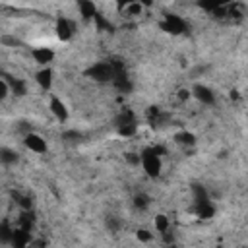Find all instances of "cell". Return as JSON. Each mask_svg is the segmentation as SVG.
I'll return each mask as SVG.
<instances>
[{"mask_svg": "<svg viewBox=\"0 0 248 248\" xmlns=\"http://www.w3.org/2000/svg\"><path fill=\"white\" fill-rule=\"evenodd\" d=\"M163 149L161 147H147V149H143L141 151V167H143V170H145V174L147 176H159L161 174V153Z\"/></svg>", "mask_w": 248, "mask_h": 248, "instance_id": "cell-1", "label": "cell"}, {"mask_svg": "<svg viewBox=\"0 0 248 248\" xmlns=\"http://www.w3.org/2000/svg\"><path fill=\"white\" fill-rule=\"evenodd\" d=\"M114 74H116L114 62H97L85 70V76H89L95 81H112Z\"/></svg>", "mask_w": 248, "mask_h": 248, "instance_id": "cell-2", "label": "cell"}, {"mask_svg": "<svg viewBox=\"0 0 248 248\" xmlns=\"http://www.w3.org/2000/svg\"><path fill=\"white\" fill-rule=\"evenodd\" d=\"M159 25H161L163 31H167L170 35H180V33L186 31V21L176 14H165V17Z\"/></svg>", "mask_w": 248, "mask_h": 248, "instance_id": "cell-3", "label": "cell"}, {"mask_svg": "<svg viewBox=\"0 0 248 248\" xmlns=\"http://www.w3.org/2000/svg\"><path fill=\"white\" fill-rule=\"evenodd\" d=\"M23 141H25V147L31 149V151H35V153H45V151H46V141H45L39 134L29 132Z\"/></svg>", "mask_w": 248, "mask_h": 248, "instance_id": "cell-4", "label": "cell"}, {"mask_svg": "<svg viewBox=\"0 0 248 248\" xmlns=\"http://www.w3.org/2000/svg\"><path fill=\"white\" fill-rule=\"evenodd\" d=\"M31 56L35 58L37 64L46 66L48 62H52V58H54V50L48 48V46H39V48H33V50H31Z\"/></svg>", "mask_w": 248, "mask_h": 248, "instance_id": "cell-5", "label": "cell"}, {"mask_svg": "<svg viewBox=\"0 0 248 248\" xmlns=\"http://www.w3.org/2000/svg\"><path fill=\"white\" fill-rule=\"evenodd\" d=\"M50 112H52V114L56 116V120H60V122L68 120V108H66L64 101H62V99H58L56 95H52V97H50Z\"/></svg>", "mask_w": 248, "mask_h": 248, "instance_id": "cell-6", "label": "cell"}, {"mask_svg": "<svg viewBox=\"0 0 248 248\" xmlns=\"http://www.w3.org/2000/svg\"><path fill=\"white\" fill-rule=\"evenodd\" d=\"M192 95H194L200 103H203V105H213V103H215L213 91H211L209 87H205V85H196V87L192 89Z\"/></svg>", "mask_w": 248, "mask_h": 248, "instance_id": "cell-7", "label": "cell"}, {"mask_svg": "<svg viewBox=\"0 0 248 248\" xmlns=\"http://www.w3.org/2000/svg\"><path fill=\"white\" fill-rule=\"evenodd\" d=\"M35 79H37V83H39V87H41V89L48 91V89L52 87V70L45 66L43 70H39V72H37Z\"/></svg>", "mask_w": 248, "mask_h": 248, "instance_id": "cell-8", "label": "cell"}, {"mask_svg": "<svg viewBox=\"0 0 248 248\" xmlns=\"http://www.w3.org/2000/svg\"><path fill=\"white\" fill-rule=\"evenodd\" d=\"M72 33H74L72 23H70L66 17H58V21H56V35H58V39L68 41V39L72 37Z\"/></svg>", "mask_w": 248, "mask_h": 248, "instance_id": "cell-9", "label": "cell"}, {"mask_svg": "<svg viewBox=\"0 0 248 248\" xmlns=\"http://www.w3.org/2000/svg\"><path fill=\"white\" fill-rule=\"evenodd\" d=\"M31 240H29V231H25V229H21V227H17V229H14V236H12V244L14 246H27Z\"/></svg>", "mask_w": 248, "mask_h": 248, "instance_id": "cell-10", "label": "cell"}, {"mask_svg": "<svg viewBox=\"0 0 248 248\" xmlns=\"http://www.w3.org/2000/svg\"><path fill=\"white\" fill-rule=\"evenodd\" d=\"M78 8H79V14H81L85 19H91V17L97 16V10H95L93 0H78Z\"/></svg>", "mask_w": 248, "mask_h": 248, "instance_id": "cell-11", "label": "cell"}, {"mask_svg": "<svg viewBox=\"0 0 248 248\" xmlns=\"http://www.w3.org/2000/svg\"><path fill=\"white\" fill-rule=\"evenodd\" d=\"M231 0H198V6L207 10V12H217L221 8H225Z\"/></svg>", "mask_w": 248, "mask_h": 248, "instance_id": "cell-12", "label": "cell"}, {"mask_svg": "<svg viewBox=\"0 0 248 248\" xmlns=\"http://www.w3.org/2000/svg\"><path fill=\"white\" fill-rule=\"evenodd\" d=\"M196 213H198V217H202V219H211L213 213H215V207L211 205V202H205V203L196 205Z\"/></svg>", "mask_w": 248, "mask_h": 248, "instance_id": "cell-13", "label": "cell"}, {"mask_svg": "<svg viewBox=\"0 0 248 248\" xmlns=\"http://www.w3.org/2000/svg\"><path fill=\"white\" fill-rule=\"evenodd\" d=\"M4 78L8 79V83H10V87H12V91H14L16 95H25V93H27L25 81H21V79H12L10 76H4Z\"/></svg>", "mask_w": 248, "mask_h": 248, "instance_id": "cell-14", "label": "cell"}, {"mask_svg": "<svg viewBox=\"0 0 248 248\" xmlns=\"http://www.w3.org/2000/svg\"><path fill=\"white\" fill-rule=\"evenodd\" d=\"M0 159H2L4 165H12V163L17 161V153L12 151V149H8V147H2L0 149Z\"/></svg>", "mask_w": 248, "mask_h": 248, "instance_id": "cell-15", "label": "cell"}, {"mask_svg": "<svg viewBox=\"0 0 248 248\" xmlns=\"http://www.w3.org/2000/svg\"><path fill=\"white\" fill-rule=\"evenodd\" d=\"M192 190H194V202H196V205L209 202V198H207V194H205V190L202 186H194Z\"/></svg>", "mask_w": 248, "mask_h": 248, "instance_id": "cell-16", "label": "cell"}, {"mask_svg": "<svg viewBox=\"0 0 248 248\" xmlns=\"http://www.w3.org/2000/svg\"><path fill=\"white\" fill-rule=\"evenodd\" d=\"M174 140H176L178 143H182V145H194V141H196V138H194L190 132H180V134L174 136Z\"/></svg>", "mask_w": 248, "mask_h": 248, "instance_id": "cell-17", "label": "cell"}, {"mask_svg": "<svg viewBox=\"0 0 248 248\" xmlns=\"http://www.w3.org/2000/svg\"><path fill=\"white\" fill-rule=\"evenodd\" d=\"M155 227H157L159 232H167L169 231V219L165 215H157L155 217Z\"/></svg>", "mask_w": 248, "mask_h": 248, "instance_id": "cell-18", "label": "cell"}, {"mask_svg": "<svg viewBox=\"0 0 248 248\" xmlns=\"http://www.w3.org/2000/svg\"><path fill=\"white\" fill-rule=\"evenodd\" d=\"M31 225H33V215H31V213H21V217H19V227L25 229V231H31Z\"/></svg>", "mask_w": 248, "mask_h": 248, "instance_id": "cell-19", "label": "cell"}, {"mask_svg": "<svg viewBox=\"0 0 248 248\" xmlns=\"http://www.w3.org/2000/svg\"><path fill=\"white\" fill-rule=\"evenodd\" d=\"M134 205H136V207H141V209H145V207L149 205V200H147V196H145V194H138V196L134 198Z\"/></svg>", "mask_w": 248, "mask_h": 248, "instance_id": "cell-20", "label": "cell"}, {"mask_svg": "<svg viewBox=\"0 0 248 248\" xmlns=\"http://www.w3.org/2000/svg\"><path fill=\"white\" fill-rule=\"evenodd\" d=\"M116 2V6H118V10L122 12V10H126L130 4H134V2H138V0H114Z\"/></svg>", "mask_w": 248, "mask_h": 248, "instance_id": "cell-21", "label": "cell"}, {"mask_svg": "<svg viewBox=\"0 0 248 248\" xmlns=\"http://www.w3.org/2000/svg\"><path fill=\"white\" fill-rule=\"evenodd\" d=\"M138 238L147 242V240H151V234H149V231H145V229H140V231H138Z\"/></svg>", "mask_w": 248, "mask_h": 248, "instance_id": "cell-22", "label": "cell"}, {"mask_svg": "<svg viewBox=\"0 0 248 248\" xmlns=\"http://www.w3.org/2000/svg\"><path fill=\"white\" fill-rule=\"evenodd\" d=\"M107 227H110V229H112V231H116V229H118V221H114V219H112V217H110V219H108V221H107Z\"/></svg>", "mask_w": 248, "mask_h": 248, "instance_id": "cell-23", "label": "cell"}, {"mask_svg": "<svg viewBox=\"0 0 248 248\" xmlns=\"http://www.w3.org/2000/svg\"><path fill=\"white\" fill-rule=\"evenodd\" d=\"M138 2H140V4L143 6V8H149V6L153 4V0H138Z\"/></svg>", "mask_w": 248, "mask_h": 248, "instance_id": "cell-24", "label": "cell"}, {"mask_svg": "<svg viewBox=\"0 0 248 248\" xmlns=\"http://www.w3.org/2000/svg\"><path fill=\"white\" fill-rule=\"evenodd\" d=\"M188 97H190V91L182 89V91H180V99H188Z\"/></svg>", "mask_w": 248, "mask_h": 248, "instance_id": "cell-25", "label": "cell"}]
</instances>
